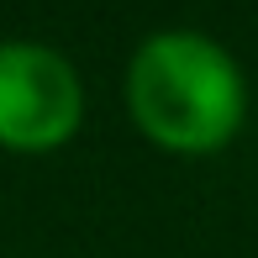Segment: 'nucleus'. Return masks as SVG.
<instances>
[{
    "label": "nucleus",
    "instance_id": "f257e3e1",
    "mask_svg": "<svg viewBox=\"0 0 258 258\" xmlns=\"http://www.w3.org/2000/svg\"><path fill=\"white\" fill-rule=\"evenodd\" d=\"M126 105L169 153H216L248 111L242 69L206 32H153L126 63Z\"/></svg>",
    "mask_w": 258,
    "mask_h": 258
},
{
    "label": "nucleus",
    "instance_id": "f03ea898",
    "mask_svg": "<svg viewBox=\"0 0 258 258\" xmlns=\"http://www.w3.org/2000/svg\"><path fill=\"white\" fill-rule=\"evenodd\" d=\"M85 116V85L63 53L42 42H0V148L48 153Z\"/></svg>",
    "mask_w": 258,
    "mask_h": 258
}]
</instances>
